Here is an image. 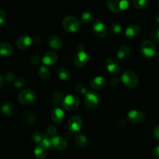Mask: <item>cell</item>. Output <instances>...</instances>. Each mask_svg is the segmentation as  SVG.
Listing matches in <instances>:
<instances>
[{
	"label": "cell",
	"mask_w": 159,
	"mask_h": 159,
	"mask_svg": "<svg viewBox=\"0 0 159 159\" xmlns=\"http://www.w3.org/2000/svg\"><path fill=\"white\" fill-rule=\"evenodd\" d=\"M154 20H155L157 23H159V12H157V13H156L155 15H154Z\"/></svg>",
	"instance_id": "44"
},
{
	"label": "cell",
	"mask_w": 159,
	"mask_h": 159,
	"mask_svg": "<svg viewBox=\"0 0 159 159\" xmlns=\"http://www.w3.org/2000/svg\"><path fill=\"white\" fill-rule=\"evenodd\" d=\"M36 94L31 89H25L22 90L18 95V100L23 105H29L34 101Z\"/></svg>",
	"instance_id": "6"
},
{
	"label": "cell",
	"mask_w": 159,
	"mask_h": 159,
	"mask_svg": "<svg viewBox=\"0 0 159 159\" xmlns=\"http://www.w3.org/2000/svg\"><path fill=\"white\" fill-rule=\"evenodd\" d=\"M104 66L106 69L113 75H117L120 71V66L118 62L113 57H108L104 61Z\"/></svg>",
	"instance_id": "11"
},
{
	"label": "cell",
	"mask_w": 159,
	"mask_h": 159,
	"mask_svg": "<svg viewBox=\"0 0 159 159\" xmlns=\"http://www.w3.org/2000/svg\"><path fill=\"white\" fill-rule=\"evenodd\" d=\"M151 37L154 40L159 42V29H154L151 30Z\"/></svg>",
	"instance_id": "37"
},
{
	"label": "cell",
	"mask_w": 159,
	"mask_h": 159,
	"mask_svg": "<svg viewBox=\"0 0 159 159\" xmlns=\"http://www.w3.org/2000/svg\"><path fill=\"white\" fill-rule=\"evenodd\" d=\"M99 103V96L94 92H89L85 94L84 105L88 110H94Z\"/></svg>",
	"instance_id": "8"
},
{
	"label": "cell",
	"mask_w": 159,
	"mask_h": 159,
	"mask_svg": "<svg viewBox=\"0 0 159 159\" xmlns=\"http://www.w3.org/2000/svg\"><path fill=\"white\" fill-rule=\"evenodd\" d=\"M12 48L8 43H0V55L2 57H9L12 54Z\"/></svg>",
	"instance_id": "23"
},
{
	"label": "cell",
	"mask_w": 159,
	"mask_h": 159,
	"mask_svg": "<svg viewBox=\"0 0 159 159\" xmlns=\"http://www.w3.org/2000/svg\"><path fill=\"white\" fill-rule=\"evenodd\" d=\"M65 96H63V93L60 91H56L53 93L52 97V105L55 108H59L60 106H62V101Z\"/></svg>",
	"instance_id": "21"
},
{
	"label": "cell",
	"mask_w": 159,
	"mask_h": 159,
	"mask_svg": "<svg viewBox=\"0 0 159 159\" xmlns=\"http://www.w3.org/2000/svg\"><path fill=\"white\" fill-rule=\"evenodd\" d=\"M156 60L157 61H159V54H157V55H156Z\"/></svg>",
	"instance_id": "45"
},
{
	"label": "cell",
	"mask_w": 159,
	"mask_h": 159,
	"mask_svg": "<svg viewBox=\"0 0 159 159\" xmlns=\"http://www.w3.org/2000/svg\"><path fill=\"white\" fill-rule=\"evenodd\" d=\"M80 20V21L83 23L87 24V23H90L92 21V20H93V15L89 12H84V13L81 14Z\"/></svg>",
	"instance_id": "29"
},
{
	"label": "cell",
	"mask_w": 159,
	"mask_h": 159,
	"mask_svg": "<svg viewBox=\"0 0 159 159\" xmlns=\"http://www.w3.org/2000/svg\"><path fill=\"white\" fill-rule=\"evenodd\" d=\"M132 4L137 9H145L148 7V0H132Z\"/></svg>",
	"instance_id": "27"
},
{
	"label": "cell",
	"mask_w": 159,
	"mask_h": 159,
	"mask_svg": "<svg viewBox=\"0 0 159 159\" xmlns=\"http://www.w3.org/2000/svg\"><path fill=\"white\" fill-rule=\"evenodd\" d=\"M51 120L55 124H61L64 120L65 114L61 108H55L51 112Z\"/></svg>",
	"instance_id": "19"
},
{
	"label": "cell",
	"mask_w": 159,
	"mask_h": 159,
	"mask_svg": "<svg viewBox=\"0 0 159 159\" xmlns=\"http://www.w3.org/2000/svg\"><path fill=\"white\" fill-rule=\"evenodd\" d=\"M1 111L6 116H13L18 112V108L15 104L7 102L3 104L2 107H1Z\"/></svg>",
	"instance_id": "17"
},
{
	"label": "cell",
	"mask_w": 159,
	"mask_h": 159,
	"mask_svg": "<svg viewBox=\"0 0 159 159\" xmlns=\"http://www.w3.org/2000/svg\"><path fill=\"white\" fill-rule=\"evenodd\" d=\"M32 43V39L27 35L20 36L16 40V45L20 50H25L29 48Z\"/></svg>",
	"instance_id": "13"
},
{
	"label": "cell",
	"mask_w": 159,
	"mask_h": 159,
	"mask_svg": "<svg viewBox=\"0 0 159 159\" xmlns=\"http://www.w3.org/2000/svg\"><path fill=\"white\" fill-rule=\"evenodd\" d=\"M83 126V120L80 116H73L69 120L68 128L73 132L79 131Z\"/></svg>",
	"instance_id": "12"
},
{
	"label": "cell",
	"mask_w": 159,
	"mask_h": 159,
	"mask_svg": "<svg viewBox=\"0 0 159 159\" xmlns=\"http://www.w3.org/2000/svg\"><path fill=\"white\" fill-rule=\"evenodd\" d=\"M6 80L8 82H12L15 80V74L12 72H8L6 75Z\"/></svg>",
	"instance_id": "41"
},
{
	"label": "cell",
	"mask_w": 159,
	"mask_h": 159,
	"mask_svg": "<svg viewBox=\"0 0 159 159\" xmlns=\"http://www.w3.org/2000/svg\"><path fill=\"white\" fill-rule=\"evenodd\" d=\"M122 31V26L118 23H112L111 26V32L113 34H118Z\"/></svg>",
	"instance_id": "33"
},
{
	"label": "cell",
	"mask_w": 159,
	"mask_h": 159,
	"mask_svg": "<svg viewBox=\"0 0 159 159\" xmlns=\"http://www.w3.org/2000/svg\"><path fill=\"white\" fill-rule=\"evenodd\" d=\"M121 80L126 87L130 89L136 88L138 85L139 79L136 73L132 71H126L121 76Z\"/></svg>",
	"instance_id": "1"
},
{
	"label": "cell",
	"mask_w": 159,
	"mask_h": 159,
	"mask_svg": "<svg viewBox=\"0 0 159 159\" xmlns=\"http://www.w3.org/2000/svg\"><path fill=\"white\" fill-rule=\"evenodd\" d=\"M38 74L41 79H43V80H47V79H49L50 75H50V71L45 66L41 67L40 69H39Z\"/></svg>",
	"instance_id": "28"
},
{
	"label": "cell",
	"mask_w": 159,
	"mask_h": 159,
	"mask_svg": "<svg viewBox=\"0 0 159 159\" xmlns=\"http://www.w3.org/2000/svg\"><path fill=\"white\" fill-rule=\"evenodd\" d=\"M37 120V116L35 113L30 112V113H26L24 116V121L28 124H33L35 120Z\"/></svg>",
	"instance_id": "30"
},
{
	"label": "cell",
	"mask_w": 159,
	"mask_h": 159,
	"mask_svg": "<svg viewBox=\"0 0 159 159\" xmlns=\"http://www.w3.org/2000/svg\"><path fill=\"white\" fill-rule=\"evenodd\" d=\"M129 47L126 46V45H121L119 46V48H118L116 52L117 57H118V60H124L126 57L129 56Z\"/></svg>",
	"instance_id": "22"
},
{
	"label": "cell",
	"mask_w": 159,
	"mask_h": 159,
	"mask_svg": "<svg viewBox=\"0 0 159 159\" xmlns=\"http://www.w3.org/2000/svg\"><path fill=\"white\" fill-rule=\"evenodd\" d=\"M154 137L157 141H159V125H157L155 127L154 130Z\"/></svg>",
	"instance_id": "42"
},
{
	"label": "cell",
	"mask_w": 159,
	"mask_h": 159,
	"mask_svg": "<svg viewBox=\"0 0 159 159\" xmlns=\"http://www.w3.org/2000/svg\"><path fill=\"white\" fill-rule=\"evenodd\" d=\"M52 147L59 151H64L68 148V143L64 138L59 136H54L51 138Z\"/></svg>",
	"instance_id": "14"
},
{
	"label": "cell",
	"mask_w": 159,
	"mask_h": 159,
	"mask_svg": "<svg viewBox=\"0 0 159 159\" xmlns=\"http://www.w3.org/2000/svg\"><path fill=\"white\" fill-rule=\"evenodd\" d=\"M92 30L95 35L99 38H105L108 36V29L105 23L101 20H97L92 24Z\"/></svg>",
	"instance_id": "7"
},
{
	"label": "cell",
	"mask_w": 159,
	"mask_h": 159,
	"mask_svg": "<svg viewBox=\"0 0 159 159\" xmlns=\"http://www.w3.org/2000/svg\"><path fill=\"white\" fill-rule=\"evenodd\" d=\"M48 45L52 48L53 50L55 51H59L62 48V41L58 36L53 35L48 38Z\"/></svg>",
	"instance_id": "20"
},
{
	"label": "cell",
	"mask_w": 159,
	"mask_h": 159,
	"mask_svg": "<svg viewBox=\"0 0 159 159\" xmlns=\"http://www.w3.org/2000/svg\"><path fill=\"white\" fill-rule=\"evenodd\" d=\"M6 21V13L4 10L0 9V26H2Z\"/></svg>",
	"instance_id": "38"
},
{
	"label": "cell",
	"mask_w": 159,
	"mask_h": 159,
	"mask_svg": "<svg viewBox=\"0 0 159 159\" xmlns=\"http://www.w3.org/2000/svg\"><path fill=\"white\" fill-rule=\"evenodd\" d=\"M155 45L151 40H144L140 47V54L146 58H150L155 55Z\"/></svg>",
	"instance_id": "4"
},
{
	"label": "cell",
	"mask_w": 159,
	"mask_h": 159,
	"mask_svg": "<svg viewBox=\"0 0 159 159\" xmlns=\"http://www.w3.org/2000/svg\"><path fill=\"white\" fill-rule=\"evenodd\" d=\"M75 90L76 91V93H80V94H86L87 93V89L81 83L76 84V86H75Z\"/></svg>",
	"instance_id": "35"
},
{
	"label": "cell",
	"mask_w": 159,
	"mask_h": 159,
	"mask_svg": "<svg viewBox=\"0 0 159 159\" xmlns=\"http://www.w3.org/2000/svg\"><path fill=\"white\" fill-rule=\"evenodd\" d=\"M30 61H31V64H33V65H38L41 61V58L38 55H33L31 56Z\"/></svg>",
	"instance_id": "39"
},
{
	"label": "cell",
	"mask_w": 159,
	"mask_h": 159,
	"mask_svg": "<svg viewBox=\"0 0 159 159\" xmlns=\"http://www.w3.org/2000/svg\"><path fill=\"white\" fill-rule=\"evenodd\" d=\"M127 117L132 124H140L144 121L145 114L140 110H132L128 113Z\"/></svg>",
	"instance_id": "10"
},
{
	"label": "cell",
	"mask_w": 159,
	"mask_h": 159,
	"mask_svg": "<svg viewBox=\"0 0 159 159\" xmlns=\"http://www.w3.org/2000/svg\"><path fill=\"white\" fill-rule=\"evenodd\" d=\"M40 145H41L42 147H44L45 148H46L47 150L49 148H51V147L52 146V144H51V138H48V137L44 136L41 142L40 143Z\"/></svg>",
	"instance_id": "32"
},
{
	"label": "cell",
	"mask_w": 159,
	"mask_h": 159,
	"mask_svg": "<svg viewBox=\"0 0 159 159\" xmlns=\"http://www.w3.org/2000/svg\"><path fill=\"white\" fill-rule=\"evenodd\" d=\"M153 159H159V145L156 146L152 152Z\"/></svg>",
	"instance_id": "40"
},
{
	"label": "cell",
	"mask_w": 159,
	"mask_h": 159,
	"mask_svg": "<svg viewBox=\"0 0 159 159\" xmlns=\"http://www.w3.org/2000/svg\"><path fill=\"white\" fill-rule=\"evenodd\" d=\"M57 75L62 81H68L71 78V72L65 68H59L57 70Z\"/></svg>",
	"instance_id": "26"
},
{
	"label": "cell",
	"mask_w": 159,
	"mask_h": 159,
	"mask_svg": "<svg viewBox=\"0 0 159 159\" xmlns=\"http://www.w3.org/2000/svg\"><path fill=\"white\" fill-rule=\"evenodd\" d=\"M140 30H141L140 26L138 24L132 23V24H130L126 28V31H125V34H126L127 38L132 39L137 37L140 34Z\"/></svg>",
	"instance_id": "16"
},
{
	"label": "cell",
	"mask_w": 159,
	"mask_h": 159,
	"mask_svg": "<svg viewBox=\"0 0 159 159\" xmlns=\"http://www.w3.org/2000/svg\"><path fill=\"white\" fill-rule=\"evenodd\" d=\"M106 85H107V80L105 78L101 77V76L95 77L90 82V86L95 90L102 89L106 86Z\"/></svg>",
	"instance_id": "15"
},
{
	"label": "cell",
	"mask_w": 159,
	"mask_h": 159,
	"mask_svg": "<svg viewBox=\"0 0 159 159\" xmlns=\"http://www.w3.org/2000/svg\"><path fill=\"white\" fill-rule=\"evenodd\" d=\"M26 85V80L22 77H18L14 80V85L17 88H23Z\"/></svg>",
	"instance_id": "34"
},
{
	"label": "cell",
	"mask_w": 159,
	"mask_h": 159,
	"mask_svg": "<svg viewBox=\"0 0 159 159\" xmlns=\"http://www.w3.org/2000/svg\"><path fill=\"white\" fill-rule=\"evenodd\" d=\"M74 141L76 146H78L79 148H85L87 145V143H88L87 137L85 135L82 134H79L76 135V137L74 138Z\"/></svg>",
	"instance_id": "25"
},
{
	"label": "cell",
	"mask_w": 159,
	"mask_h": 159,
	"mask_svg": "<svg viewBox=\"0 0 159 159\" xmlns=\"http://www.w3.org/2000/svg\"><path fill=\"white\" fill-rule=\"evenodd\" d=\"M90 57L88 54L84 51H80L75 54L73 57V64L78 68H82L88 63Z\"/></svg>",
	"instance_id": "9"
},
{
	"label": "cell",
	"mask_w": 159,
	"mask_h": 159,
	"mask_svg": "<svg viewBox=\"0 0 159 159\" xmlns=\"http://www.w3.org/2000/svg\"><path fill=\"white\" fill-rule=\"evenodd\" d=\"M34 154L37 159H45L48 155V150L39 144L34 148Z\"/></svg>",
	"instance_id": "24"
},
{
	"label": "cell",
	"mask_w": 159,
	"mask_h": 159,
	"mask_svg": "<svg viewBox=\"0 0 159 159\" xmlns=\"http://www.w3.org/2000/svg\"><path fill=\"white\" fill-rule=\"evenodd\" d=\"M43 138L44 135L42 134H41L40 132H34L31 134V139H32V141L34 143H37V144H40Z\"/></svg>",
	"instance_id": "31"
},
{
	"label": "cell",
	"mask_w": 159,
	"mask_h": 159,
	"mask_svg": "<svg viewBox=\"0 0 159 159\" xmlns=\"http://www.w3.org/2000/svg\"><path fill=\"white\" fill-rule=\"evenodd\" d=\"M62 26L65 30L74 33L79 30L80 24V21L77 20V18L73 16H67L62 21Z\"/></svg>",
	"instance_id": "3"
},
{
	"label": "cell",
	"mask_w": 159,
	"mask_h": 159,
	"mask_svg": "<svg viewBox=\"0 0 159 159\" xmlns=\"http://www.w3.org/2000/svg\"><path fill=\"white\" fill-rule=\"evenodd\" d=\"M80 100L78 97L75 95H68L65 96L62 101V107L68 111H73L76 110L79 107Z\"/></svg>",
	"instance_id": "5"
},
{
	"label": "cell",
	"mask_w": 159,
	"mask_h": 159,
	"mask_svg": "<svg viewBox=\"0 0 159 159\" xmlns=\"http://www.w3.org/2000/svg\"><path fill=\"white\" fill-rule=\"evenodd\" d=\"M129 0H107V6L111 11L121 12L129 7Z\"/></svg>",
	"instance_id": "2"
},
{
	"label": "cell",
	"mask_w": 159,
	"mask_h": 159,
	"mask_svg": "<svg viewBox=\"0 0 159 159\" xmlns=\"http://www.w3.org/2000/svg\"><path fill=\"white\" fill-rule=\"evenodd\" d=\"M47 131H48V134L50 136H56V134H57L56 127L53 124H50V125L48 126V127H47Z\"/></svg>",
	"instance_id": "36"
},
{
	"label": "cell",
	"mask_w": 159,
	"mask_h": 159,
	"mask_svg": "<svg viewBox=\"0 0 159 159\" xmlns=\"http://www.w3.org/2000/svg\"><path fill=\"white\" fill-rule=\"evenodd\" d=\"M42 62L45 64V65H52L57 61L58 56L55 53L51 52V51H48L46 52L41 58Z\"/></svg>",
	"instance_id": "18"
},
{
	"label": "cell",
	"mask_w": 159,
	"mask_h": 159,
	"mask_svg": "<svg viewBox=\"0 0 159 159\" xmlns=\"http://www.w3.org/2000/svg\"><path fill=\"white\" fill-rule=\"evenodd\" d=\"M6 78L3 77V76L0 75V88L1 87H3L5 85V84H6Z\"/></svg>",
	"instance_id": "43"
}]
</instances>
